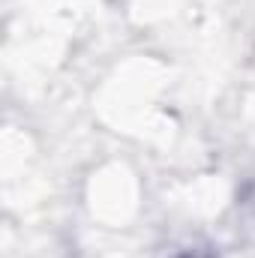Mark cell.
Listing matches in <instances>:
<instances>
[{
    "mask_svg": "<svg viewBox=\"0 0 255 258\" xmlns=\"http://www.w3.org/2000/svg\"><path fill=\"white\" fill-rule=\"evenodd\" d=\"M240 228H243V234L255 237V186L240 201Z\"/></svg>",
    "mask_w": 255,
    "mask_h": 258,
    "instance_id": "cell-1",
    "label": "cell"
},
{
    "mask_svg": "<svg viewBox=\"0 0 255 258\" xmlns=\"http://www.w3.org/2000/svg\"><path fill=\"white\" fill-rule=\"evenodd\" d=\"M183 258H210L207 252H189V255H183Z\"/></svg>",
    "mask_w": 255,
    "mask_h": 258,
    "instance_id": "cell-2",
    "label": "cell"
}]
</instances>
